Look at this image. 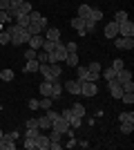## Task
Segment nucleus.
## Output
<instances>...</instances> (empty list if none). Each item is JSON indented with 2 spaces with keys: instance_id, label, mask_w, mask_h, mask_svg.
<instances>
[{
  "instance_id": "9",
  "label": "nucleus",
  "mask_w": 134,
  "mask_h": 150,
  "mask_svg": "<svg viewBox=\"0 0 134 150\" xmlns=\"http://www.w3.org/2000/svg\"><path fill=\"white\" fill-rule=\"evenodd\" d=\"M60 96H63V83L58 81V79H54V81H51V99L60 101Z\"/></svg>"
},
{
  "instance_id": "31",
  "label": "nucleus",
  "mask_w": 134,
  "mask_h": 150,
  "mask_svg": "<svg viewBox=\"0 0 134 150\" xmlns=\"http://www.w3.org/2000/svg\"><path fill=\"white\" fill-rule=\"evenodd\" d=\"M13 76H16V74H13L11 69H5V72L0 69V81H5V83H11V81H13Z\"/></svg>"
},
{
  "instance_id": "46",
  "label": "nucleus",
  "mask_w": 134,
  "mask_h": 150,
  "mask_svg": "<svg viewBox=\"0 0 134 150\" xmlns=\"http://www.w3.org/2000/svg\"><path fill=\"white\" fill-rule=\"evenodd\" d=\"M65 50L67 52H78V45L76 43H65Z\"/></svg>"
},
{
  "instance_id": "39",
  "label": "nucleus",
  "mask_w": 134,
  "mask_h": 150,
  "mask_svg": "<svg viewBox=\"0 0 134 150\" xmlns=\"http://www.w3.org/2000/svg\"><path fill=\"white\" fill-rule=\"evenodd\" d=\"M109 67H112V69H116V72H121V69L125 67V63H123L121 58H114V61H112V65H109Z\"/></svg>"
},
{
  "instance_id": "47",
  "label": "nucleus",
  "mask_w": 134,
  "mask_h": 150,
  "mask_svg": "<svg viewBox=\"0 0 134 150\" xmlns=\"http://www.w3.org/2000/svg\"><path fill=\"white\" fill-rule=\"evenodd\" d=\"M25 128H38V121H36V119H27L25 121Z\"/></svg>"
},
{
  "instance_id": "29",
  "label": "nucleus",
  "mask_w": 134,
  "mask_h": 150,
  "mask_svg": "<svg viewBox=\"0 0 134 150\" xmlns=\"http://www.w3.org/2000/svg\"><path fill=\"white\" fill-rule=\"evenodd\" d=\"M67 123H69V128H74V130H78V128L83 125V119H81V117H76V114H72Z\"/></svg>"
},
{
  "instance_id": "51",
  "label": "nucleus",
  "mask_w": 134,
  "mask_h": 150,
  "mask_svg": "<svg viewBox=\"0 0 134 150\" xmlns=\"http://www.w3.org/2000/svg\"><path fill=\"white\" fill-rule=\"evenodd\" d=\"M2 134H5V132H2V130H0V137H2Z\"/></svg>"
},
{
  "instance_id": "21",
  "label": "nucleus",
  "mask_w": 134,
  "mask_h": 150,
  "mask_svg": "<svg viewBox=\"0 0 134 150\" xmlns=\"http://www.w3.org/2000/svg\"><path fill=\"white\" fill-rule=\"evenodd\" d=\"M72 112L76 114V117H81V119H85V114H87V108H85L83 103H74V105H72Z\"/></svg>"
},
{
  "instance_id": "41",
  "label": "nucleus",
  "mask_w": 134,
  "mask_h": 150,
  "mask_svg": "<svg viewBox=\"0 0 134 150\" xmlns=\"http://www.w3.org/2000/svg\"><path fill=\"white\" fill-rule=\"evenodd\" d=\"M94 29H96V23H94L92 18H87V20H85V31H87V34H92Z\"/></svg>"
},
{
  "instance_id": "43",
  "label": "nucleus",
  "mask_w": 134,
  "mask_h": 150,
  "mask_svg": "<svg viewBox=\"0 0 134 150\" xmlns=\"http://www.w3.org/2000/svg\"><path fill=\"white\" fill-rule=\"evenodd\" d=\"M22 148H27V150H36V141H34V139H25V141H22Z\"/></svg>"
},
{
  "instance_id": "34",
  "label": "nucleus",
  "mask_w": 134,
  "mask_h": 150,
  "mask_svg": "<svg viewBox=\"0 0 134 150\" xmlns=\"http://www.w3.org/2000/svg\"><path fill=\"white\" fill-rule=\"evenodd\" d=\"M89 18L94 20V23H98V20L103 18V11L98 9V7H92V11H89Z\"/></svg>"
},
{
  "instance_id": "37",
  "label": "nucleus",
  "mask_w": 134,
  "mask_h": 150,
  "mask_svg": "<svg viewBox=\"0 0 134 150\" xmlns=\"http://www.w3.org/2000/svg\"><path fill=\"white\" fill-rule=\"evenodd\" d=\"M47 137H49V144H60V137H63V134H60V132H56V130H51Z\"/></svg>"
},
{
  "instance_id": "23",
  "label": "nucleus",
  "mask_w": 134,
  "mask_h": 150,
  "mask_svg": "<svg viewBox=\"0 0 134 150\" xmlns=\"http://www.w3.org/2000/svg\"><path fill=\"white\" fill-rule=\"evenodd\" d=\"M38 67H40V63L34 58V61H27V65L22 67V72H29V74H32V72H38Z\"/></svg>"
},
{
  "instance_id": "28",
  "label": "nucleus",
  "mask_w": 134,
  "mask_h": 150,
  "mask_svg": "<svg viewBox=\"0 0 134 150\" xmlns=\"http://www.w3.org/2000/svg\"><path fill=\"white\" fill-rule=\"evenodd\" d=\"M38 90H40V96H51V83L49 81H43Z\"/></svg>"
},
{
  "instance_id": "38",
  "label": "nucleus",
  "mask_w": 134,
  "mask_h": 150,
  "mask_svg": "<svg viewBox=\"0 0 134 150\" xmlns=\"http://www.w3.org/2000/svg\"><path fill=\"white\" fill-rule=\"evenodd\" d=\"M112 20L121 25V23H125V20H128V13H125V11H116V13H114V18H112Z\"/></svg>"
},
{
  "instance_id": "36",
  "label": "nucleus",
  "mask_w": 134,
  "mask_h": 150,
  "mask_svg": "<svg viewBox=\"0 0 134 150\" xmlns=\"http://www.w3.org/2000/svg\"><path fill=\"white\" fill-rule=\"evenodd\" d=\"M121 101L125 103V105H132V103H134V92H123L121 94Z\"/></svg>"
},
{
  "instance_id": "26",
  "label": "nucleus",
  "mask_w": 134,
  "mask_h": 150,
  "mask_svg": "<svg viewBox=\"0 0 134 150\" xmlns=\"http://www.w3.org/2000/svg\"><path fill=\"white\" fill-rule=\"evenodd\" d=\"M89 11H92V7H89V5H81L76 16H78V18H83V20H87L89 18Z\"/></svg>"
},
{
  "instance_id": "24",
  "label": "nucleus",
  "mask_w": 134,
  "mask_h": 150,
  "mask_svg": "<svg viewBox=\"0 0 134 150\" xmlns=\"http://www.w3.org/2000/svg\"><path fill=\"white\" fill-rule=\"evenodd\" d=\"M65 63H67L69 67H76V65H78V54H76V52H67V58H65Z\"/></svg>"
},
{
  "instance_id": "19",
  "label": "nucleus",
  "mask_w": 134,
  "mask_h": 150,
  "mask_svg": "<svg viewBox=\"0 0 134 150\" xmlns=\"http://www.w3.org/2000/svg\"><path fill=\"white\" fill-rule=\"evenodd\" d=\"M87 76H89V72H87V67L85 65H76V81H87Z\"/></svg>"
},
{
  "instance_id": "8",
  "label": "nucleus",
  "mask_w": 134,
  "mask_h": 150,
  "mask_svg": "<svg viewBox=\"0 0 134 150\" xmlns=\"http://www.w3.org/2000/svg\"><path fill=\"white\" fill-rule=\"evenodd\" d=\"M119 36H134V23L130 18L119 25Z\"/></svg>"
},
{
  "instance_id": "30",
  "label": "nucleus",
  "mask_w": 134,
  "mask_h": 150,
  "mask_svg": "<svg viewBox=\"0 0 134 150\" xmlns=\"http://www.w3.org/2000/svg\"><path fill=\"white\" fill-rule=\"evenodd\" d=\"M123 121H130V123H134V112H132V110H130V112L125 110V112L119 114V123H123Z\"/></svg>"
},
{
  "instance_id": "2",
  "label": "nucleus",
  "mask_w": 134,
  "mask_h": 150,
  "mask_svg": "<svg viewBox=\"0 0 134 150\" xmlns=\"http://www.w3.org/2000/svg\"><path fill=\"white\" fill-rule=\"evenodd\" d=\"M47 27H49V25H47V18H45V16H40L38 20H32V23H29L27 31H29V34L34 36V34H43V31L47 29Z\"/></svg>"
},
{
  "instance_id": "12",
  "label": "nucleus",
  "mask_w": 134,
  "mask_h": 150,
  "mask_svg": "<svg viewBox=\"0 0 134 150\" xmlns=\"http://www.w3.org/2000/svg\"><path fill=\"white\" fill-rule=\"evenodd\" d=\"M119 36V23H107L105 25V38H109V40H114V38Z\"/></svg>"
},
{
  "instance_id": "32",
  "label": "nucleus",
  "mask_w": 134,
  "mask_h": 150,
  "mask_svg": "<svg viewBox=\"0 0 134 150\" xmlns=\"http://www.w3.org/2000/svg\"><path fill=\"white\" fill-rule=\"evenodd\" d=\"M101 76L105 79V81H112V79H116V69H112V67L101 69Z\"/></svg>"
},
{
  "instance_id": "11",
  "label": "nucleus",
  "mask_w": 134,
  "mask_h": 150,
  "mask_svg": "<svg viewBox=\"0 0 134 150\" xmlns=\"http://www.w3.org/2000/svg\"><path fill=\"white\" fill-rule=\"evenodd\" d=\"M38 72L43 74V81H54V79H58V76H54L51 74V67H49V63H40V67H38Z\"/></svg>"
},
{
  "instance_id": "20",
  "label": "nucleus",
  "mask_w": 134,
  "mask_h": 150,
  "mask_svg": "<svg viewBox=\"0 0 134 150\" xmlns=\"http://www.w3.org/2000/svg\"><path fill=\"white\" fill-rule=\"evenodd\" d=\"M38 130H51V121H49V117L47 114H43V117H38Z\"/></svg>"
},
{
  "instance_id": "1",
  "label": "nucleus",
  "mask_w": 134,
  "mask_h": 150,
  "mask_svg": "<svg viewBox=\"0 0 134 150\" xmlns=\"http://www.w3.org/2000/svg\"><path fill=\"white\" fill-rule=\"evenodd\" d=\"M20 132L13 130V132H5L2 137H0V150H13L16 148V141H18Z\"/></svg>"
},
{
  "instance_id": "42",
  "label": "nucleus",
  "mask_w": 134,
  "mask_h": 150,
  "mask_svg": "<svg viewBox=\"0 0 134 150\" xmlns=\"http://www.w3.org/2000/svg\"><path fill=\"white\" fill-rule=\"evenodd\" d=\"M0 23H2V25H9V23H13V20L9 18V13H7V11H2V9H0Z\"/></svg>"
},
{
  "instance_id": "4",
  "label": "nucleus",
  "mask_w": 134,
  "mask_h": 150,
  "mask_svg": "<svg viewBox=\"0 0 134 150\" xmlns=\"http://www.w3.org/2000/svg\"><path fill=\"white\" fill-rule=\"evenodd\" d=\"M114 47L116 50H134V36H116Z\"/></svg>"
},
{
  "instance_id": "50",
  "label": "nucleus",
  "mask_w": 134,
  "mask_h": 150,
  "mask_svg": "<svg viewBox=\"0 0 134 150\" xmlns=\"http://www.w3.org/2000/svg\"><path fill=\"white\" fill-rule=\"evenodd\" d=\"M76 146H78V148H89V144L85 141V139H83V141H76Z\"/></svg>"
},
{
  "instance_id": "6",
  "label": "nucleus",
  "mask_w": 134,
  "mask_h": 150,
  "mask_svg": "<svg viewBox=\"0 0 134 150\" xmlns=\"http://www.w3.org/2000/svg\"><path fill=\"white\" fill-rule=\"evenodd\" d=\"M96 92H98V88H96L94 81H83L81 83V94H83V96H96Z\"/></svg>"
},
{
  "instance_id": "3",
  "label": "nucleus",
  "mask_w": 134,
  "mask_h": 150,
  "mask_svg": "<svg viewBox=\"0 0 134 150\" xmlns=\"http://www.w3.org/2000/svg\"><path fill=\"white\" fill-rule=\"evenodd\" d=\"M29 38H32L29 31H27V29H20L18 34H13V36H11V45H13V47H22V45L29 43Z\"/></svg>"
},
{
  "instance_id": "44",
  "label": "nucleus",
  "mask_w": 134,
  "mask_h": 150,
  "mask_svg": "<svg viewBox=\"0 0 134 150\" xmlns=\"http://www.w3.org/2000/svg\"><path fill=\"white\" fill-rule=\"evenodd\" d=\"M27 108H29V110H40L38 99H29V101H27Z\"/></svg>"
},
{
  "instance_id": "35",
  "label": "nucleus",
  "mask_w": 134,
  "mask_h": 150,
  "mask_svg": "<svg viewBox=\"0 0 134 150\" xmlns=\"http://www.w3.org/2000/svg\"><path fill=\"white\" fill-rule=\"evenodd\" d=\"M16 23H18L20 27H29V23H32V20H29V16H25V13H20V16H16Z\"/></svg>"
},
{
  "instance_id": "16",
  "label": "nucleus",
  "mask_w": 134,
  "mask_h": 150,
  "mask_svg": "<svg viewBox=\"0 0 134 150\" xmlns=\"http://www.w3.org/2000/svg\"><path fill=\"white\" fill-rule=\"evenodd\" d=\"M36 150H49V137L40 132L38 137H36Z\"/></svg>"
},
{
  "instance_id": "10",
  "label": "nucleus",
  "mask_w": 134,
  "mask_h": 150,
  "mask_svg": "<svg viewBox=\"0 0 134 150\" xmlns=\"http://www.w3.org/2000/svg\"><path fill=\"white\" fill-rule=\"evenodd\" d=\"M63 90H67L69 94L78 96V94H81V81H65L63 83Z\"/></svg>"
},
{
  "instance_id": "25",
  "label": "nucleus",
  "mask_w": 134,
  "mask_h": 150,
  "mask_svg": "<svg viewBox=\"0 0 134 150\" xmlns=\"http://www.w3.org/2000/svg\"><path fill=\"white\" fill-rule=\"evenodd\" d=\"M38 105H40V110H49V108L54 105V99H51V96H40Z\"/></svg>"
},
{
  "instance_id": "49",
  "label": "nucleus",
  "mask_w": 134,
  "mask_h": 150,
  "mask_svg": "<svg viewBox=\"0 0 134 150\" xmlns=\"http://www.w3.org/2000/svg\"><path fill=\"white\" fill-rule=\"evenodd\" d=\"M65 148H76V139H74V137H69V141L65 144Z\"/></svg>"
},
{
  "instance_id": "14",
  "label": "nucleus",
  "mask_w": 134,
  "mask_h": 150,
  "mask_svg": "<svg viewBox=\"0 0 134 150\" xmlns=\"http://www.w3.org/2000/svg\"><path fill=\"white\" fill-rule=\"evenodd\" d=\"M43 43H45V36H40V34H34V36L29 38V43H27V45H29L32 50H36V52H38L40 47H43Z\"/></svg>"
},
{
  "instance_id": "22",
  "label": "nucleus",
  "mask_w": 134,
  "mask_h": 150,
  "mask_svg": "<svg viewBox=\"0 0 134 150\" xmlns=\"http://www.w3.org/2000/svg\"><path fill=\"white\" fill-rule=\"evenodd\" d=\"M16 9H18V16H20V13H25V16H27V13H32V11H34L32 2H27V0H22V2H20Z\"/></svg>"
},
{
  "instance_id": "5",
  "label": "nucleus",
  "mask_w": 134,
  "mask_h": 150,
  "mask_svg": "<svg viewBox=\"0 0 134 150\" xmlns=\"http://www.w3.org/2000/svg\"><path fill=\"white\" fill-rule=\"evenodd\" d=\"M101 63H98V61H92V63H89V65H87V72H89V76H87V81H98V79H101Z\"/></svg>"
},
{
  "instance_id": "45",
  "label": "nucleus",
  "mask_w": 134,
  "mask_h": 150,
  "mask_svg": "<svg viewBox=\"0 0 134 150\" xmlns=\"http://www.w3.org/2000/svg\"><path fill=\"white\" fill-rule=\"evenodd\" d=\"M121 88H123V92H134V81H128V83H123Z\"/></svg>"
},
{
  "instance_id": "15",
  "label": "nucleus",
  "mask_w": 134,
  "mask_h": 150,
  "mask_svg": "<svg viewBox=\"0 0 134 150\" xmlns=\"http://www.w3.org/2000/svg\"><path fill=\"white\" fill-rule=\"evenodd\" d=\"M69 25L74 27V29H76L78 34H81V36H85V34H87V31H85V20H83V18H78V16L69 20Z\"/></svg>"
},
{
  "instance_id": "7",
  "label": "nucleus",
  "mask_w": 134,
  "mask_h": 150,
  "mask_svg": "<svg viewBox=\"0 0 134 150\" xmlns=\"http://www.w3.org/2000/svg\"><path fill=\"white\" fill-rule=\"evenodd\" d=\"M51 130H56V132H60V134H65V132L69 130V123H67V121H65L63 117H60V114H58L56 119L51 121Z\"/></svg>"
},
{
  "instance_id": "33",
  "label": "nucleus",
  "mask_w": 134,
  "mask_h": 150,
  "mask_svg": "<svg viewBox=\"0 0 134 150\" xmlns=\"http://www.w3.org/2000/svg\"><path fill=\"white\" fill-rule=\"evenodd\" d=\"M119 130H121L123 134H132V132H134V123H130V121H123Z\"/></svg>"
},
{
  "instance_id": "18",
  "label": "nucleus",
  "mask_w": 134,
  "mask_h": 150,
  "mask_svg": "<svg viewBox=\"0 0 134 150\" xmlns=\"http://www.w3.org/2000/svg\"><path fill=\"white\" fill-rule=\"evenodd\" d=\"M43 34H45V38H47V40H60V36H63V34H60V29H56V27H47Z\"/></svg>"
},
{
  "instance_id": "13",
  "label": "nucleus",
  "mask_w": 134,
  "mask_h": 150,
  "mask_svg": "<svg viewBox=\"0 0 134 150\" xmlns=\"http://www.w3.org/2000/svg\"><path fill=\"white\" fill-rule=\"evenodd\" d=\"M107 90H109V94L114 96V99H121V94H123V88L119 85V83L112 79V81H107Z\"/></svg>"
},
{
  "instance_id": "40",
  "label": "nucleus",
  "mask_w": 134,
  "mask_h": 150,
  "mask_svg": "<svg viewBox=\"0 0 134 150\" xmlns=\"http://www.w3.org/2000/svg\"><path fill=\"white\" fill-rule=\"evenodd\" d=\"M36 54H38V52H36V50H32V47H27L22 56H25V61H34V58H36Z\"/></svg>"
},
{
  "instance_id": "17",
  "label": "nucleus",
  "mask_w": 134,
  "mask_h": 150,
  "mask_svg": "<svg viewBox=\"0 0 134 150\" xmlns=\"http://www.w3.org/2000/svg\"><path fill=\"white\" fill-rule=\"evenodd\" d=\"M119 85H123V83H128V81H132V72H128V69L123 67L121 72H116V79H114Z\"/></svg>"
},
{
  "instance_id": "48",
  "label": "nucleus",
  "mask_w": 134,
  "mask_h": 150,
  "mask_svg": "<svg viewBox=\"0 0 134 150\" xmlns=\"http://www.w3.org/2000/svg\"><path fill=\"white\" fill-rule=\"evenodd\" d=\"M9 7H11V0H0V9H2V11H7Z\"/></svg>"
},
{
  "instance_id": "27",
  "label": "nucleus",
  "mask_w": 134,
  "mask_h": 150,
  "mask_svg": "<svg viewBox=\"0 0 134 150\" xmlns=\"http://www.w3.org/2000/svg\"><path fill=\"white\" fill-rule=\"evenodd\" d=\"M5 45H11V34L7 29L0 31V47H5Z\"/></svg>"
}]
</instances>
